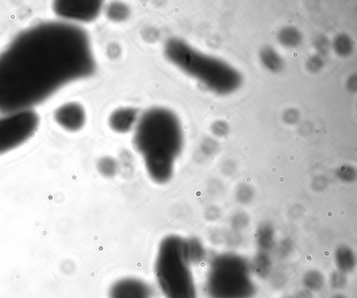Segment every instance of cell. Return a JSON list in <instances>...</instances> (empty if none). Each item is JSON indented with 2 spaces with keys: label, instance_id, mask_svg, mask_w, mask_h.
Listing matches in <instances>:
<instances>
[{
  "label": "cell",
  "instance_id": "6da1fadb",
  "mask_svg": "<svg viewBox=\"0 0 357 298\" xmlns=\"http://www.w3.org/2000/svg\"><path fill=\"white\" fill-rule=\"evenodd\" d=\"M95 70L83 28L64 21L30 26L0 53V113L31 109Z\"/></svg>",
  "mask_w": 357,
  "mask_h": 298
},
{
  "label": "cell",
  "instance_id": "7a4b0ae2",
  "mask_svg": "<svg viewBox=\"0 0 357 298\" xmlns=\"http://www.w3.org/2000/svg\"><path fill=\"white\" fill-rule=\"evenodd\" d=\"M133 142L151 179L161 185L170 181L184 144L181 122L175 114L163 107L145 111L137 121Z\"/></svg>",
  "mask_w": 357,
  "mask_h": 298
},
{
  "label": "cell",
  "instance_id": "3957f363",
  "mask_svg": "<svg viewBox=\"0 0 357 298\" xmlns=\"http://www.w3.org/2000/svg\"><path fill=\"white\" fill-rule=\"evenodd\" d=\"M186 239L169 235L160 243L155 276L165 298H197Z\"/></svg>",
  "mask_w": 357,
  "mask_h": 298
},
{
  "label": "cell",
  "instance_id": "277c9868",
  "mask_svg": "<svg viewBox=\"0 0 357 298\" xmlns=\"http://www.w3.org/2000/svg\"><path fill=\"white\" fill-rule=\"evenodd\" d=\"M40 119L31 109L4 114L0 117V155L7 154L29 140L38 129Z\"/></svg>",
  "mask_w": 357,
  "mask_h": 298
},
{
  "label": "cell",
  "instance_id": "5b68a950",
  "mask_svg": "<svg viewBox=\"0 0 357 298\" xmlns=\"http://www.w3.org/2000/svg\"><path fill=\"white\" fill-rule=\"evenodd\" d=\"M206 289L210 298H251L256 292L254 282L245 272L226 273L219 266L210 271Z\"/></svg>",
  "mask_w": 357,
  "mask_h": 298
},
{
  "label": "cell",
  "instance_id": "8992f818",
  "mask_svg": "<svg viewBox=\"0 0 357 298\" xmlns=\"http://www.w3.org/2000/svg\"><path fill=\"white\" fill-rule=\"evenodd\" d=\"M102 5L100 1H55L53 4V10L64 20L89 22L97 18Z\"/></svg>",
  "mask_w": 357,
  "mask_h": 298
},
{
  "label": "cell",
  "instance_id": "52a82bcc",
  "mask_svg": "<svg viewBox=\"0 0 357 298\" xmlns=\"http://www.w3.org/2000/svg\"><path fill=\"white\" fill-rule=\"evenodd\" d=\"M54 119L57 125L68 132H77L86 122V113L81 104L68 102L59 106L54 113Z\"/></svg>",
  "mask_w": 357,
  "mask_h": 298
},
{
  "label": "cell",
  "instance_id": "ba28073f",
  "mask_svg": "<svg viewBox=\"0 0 357 298\" xmlns=\"http://www.w3.org/2000/svg\"><path fill=\"white\" fill-rule=\"evenodd\" d=\"M152 291L144 281L134 277L119 279L112 285L109 298H152Z\"/></svg>",
  "mask_w": 357,
  "mask_h": 298
},
{
  "label": "cell",
  "instance_id": "9c48e42d",
  "mask_svg": "<svg viewBox=\"0 0 357 298\" xmlns=\"http://www.w3.org/2000/svg\"><path fill=\"white\" fill-rule=\"evenodd\" d=\"M138 119V113L133 108L117 109L110 117V127L116 133H126L137 124Z\"/></svg>",
  "mask_w": 357,
  "mask_h": 298
},
{
  "label": "cell",
  "instance_id": "30bf717a",
  "mask_svg": "<svg viewBox=\"0 0 357 298\" xmlns=\"http://www.w3.org/2000/svg\"><path fill=\"white\" fill-rule=\"evenodd\" d=\"M97 169L102 176L106 178H111L117 174L118 164L113 158L104 157L98 162Z\"/></svg>",
  "mask_w": 357,
  "mask_h": 298
},
{
  "label": "cell",
  "instance_id": "8fae6325",
  "mask_svg": "<svg viewBox=\"0 0 357 298\" xmlns=\"http://www.w3.org/2000/svg\"><path fill=\"white\" fill-rule=\"evenodd\" d=\"M109 19L113 21H122L126 20L130 14L127 6L122 3H113L108 7L106 12Z\"/></svg>",
  "mask_w": 357,
  "mask_h": 298
},
{
  "label": "cell",
  "instance_id": "7c38bea8",
  "mask_svg": "<svg viewBox=\"0 0 357 298\" xmlns=\"http://www.w3.org/2000/svg\"><path fill=\"white\" fill-rule=\"evenodd\" d=\"M304 284L308 289L319 290L322 289L325 285V279L319 274H316V275L312 274V275H306L304 279Z\"/></svg>",
  "mask_w": 357,
  "mask_h": 298
},
{
  "label": "cell",
  "instance_id": "4fadbf2b",
  "mask_svg": "<svg viewBox=\"0 0 357 298\" xmlns=\"http://www.w3.org/2000/svg\"><path fill=\"white\" fill-rule=\"evenodd\" d=\"M346 279H343L340 275H336L332 279V284L334 288H341L345 285Z\"/></svg>",
  "mask_w": 357,
  "mask_h": 298
},
{
  "label": "cell",
  "instance_id": "5bb4252c",
  "mask_svg": "<svg viewBox=\"0 0 357 298\" xmlns=\"http://www.w3.org/2000/svg\"><path fill=\"white\" fill-rule=\"evenodd\" d=\"M333 298H345V297H344V296L341 295H337L334 296V297Z\"/></svg>",
  "mask_w": 357,
  "mask_h": 298
}]
</instances>
